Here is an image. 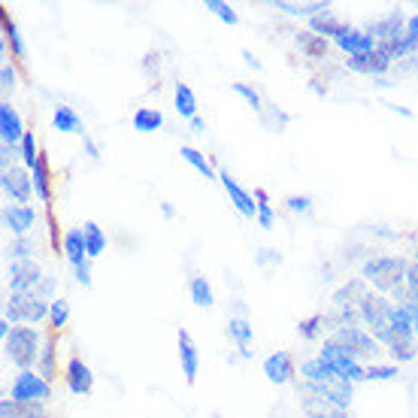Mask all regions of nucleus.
I'll return each instance as SVG.
<instances>
[{
  "instance_id": "1",
  "label": "nucleus",
  "mask_w": 418,
  "mask_h": 418,
  "mask_svg": "<svg viewBox=\"0 0 418 418\" xmlns=\"http://www.w3.org/2000/svg\"><path fill=\"white\" fill-rule=\"evenodd\" d=\"M406 270L409 261L406 258H391V255H376L361 264V279L373 285L376 295L391 297L397 288H406Z\"/></svg>"
},
{
  "instance_id": "2",
  "label": "nucleus",
  "mask_w": 418,
  "mask_h": 418,
  "mask_svg": "<svg viewBox=\"0 0 418 418\" xmlns=\"http://www.w3.org/2000/svg\"><path fill=\"white\" fill-rule=\"evenodd\" d=\"M43 352V336L31 324H13V334L4 340V355L18 373L37 370V361Z\"/></svg>"
},
{
  "instance_id": "3",
  "label": "nucleus",
  "mask_w": 418,
  "mask_h": 418,
  "mask_svg": "<svg viewBox=\"0 0 418 418\" xmlns=\"http://www.w3.org/2000/svg\"><path fill=\"white\" fill-rule=\"evenodd\" d=\"M4 319L13 321V324H31L37 327L40 321H49V303L40 300L37 295H9L4 303Z\"/></svg>"
},
{
  "instance_id": "4",
  "label": "nucleus",
  "mask_w": 418,
  "mask_h": 418,
  "mask_svg": "<svg viewBox=\"0 0 418 418\" xmlns=\"http://www.w3.org/2000/svg\"><path fill=\"white\" fill-rule=\"evenodd\" d=\"M297 394L300 397H319L324 400L327 406H334V409H346L352 406L355 400V385L346 379H336V382H303L297 385Z\"/></svg>"
},
{
  "instance_id": "5",
  "label": "nucleus",
  "mask_w": 418,
  "mask_h": 418,
  "mask_svg": "<svg viewBox=\"0 0 418 418\" xmlns=\"http://www.w3.org/2000/svg\"><path fill=\"white\" fill-rule=\"evenodd\" d=\"M319 358H324L327 364H331L336 370V376L346 379V382H352V385H361V382H367V367L361 364V361L355 355H348L343 346H336L331 336L321 343V352Z\"/></svg>"
},
{
  "instance_id": "6",
  "label": "nucleus",
  "mask_w": 418,
  "mask_h": 418,
  "mask_svg": "<svg viewBox=\"0 0 418 418\" xmlns=\"http://www.w3.org/2000/svg\"><path fill=\"white\" fill-rule=\"evenodd\" d=\"M331 340L336 346H343L348 355H355L358 361H376L382 355V346L376 343V336H373L367 327H340L336 334H331Z\"/></svg>"
},
{
  "instance_id": "7",
  "label": "nucleus",
  "mask_w": 418,
  "mask_h": 418,
  "mask_svg": "<svg viewBox=\"0 0 418 418\" xmlns=\"http://www.w3.org/2000/svg\"><path fill=\"white\" fill-rule=\"evenodd\" d=\"M52 397V385L49 379H43L37 370H25L16 373L13 385H9V400L16 403H46Z\"/></svg>"
},
{
  "instance_id": "8",
  "label": "nucleus",
  "mask_w": 418,
  "mask_h": 418,
  "mask_svg": "<svg viewBox=\"0 0 418 418\" xmlns=\"http://www.w3.org/2000/svg\"><path fill=\"white\" fill-rule=\"evenodd\" d=\"M391 307H394V303H391L385 295H376V291H370V295L358 303L361 324H364L370 334H376V331H382V327H388Z\"/></svg>"
},
{
  "instance_id": "9",
  "label": "nucleus",
  "mask_w": 418,
  "mask_h": 418,
  "mask_svg": "<svg viewBox=\"0 0 418 418\" xmlns=\"http://www.w3.org/2000/svg\"><path fill=\"white\" fill-rule=\"evenodd\" d=\"M336 49H340L343 55H348V58H355V55H370L376 52V40L367 33V28H355V25H346L340 28V33L331 40Z\"/></svg>"
},
{
  "instance_id": "10",
  "label": "nucleus",
  "mask_w": 418,
  "mask_h": 418,
  "mask_svg": "<svg viewBox=\"0 0 418 418\" xmlns=\"http://www.w3.org/2000/svg\"><path fill=\"white\" fill-rule=\"evenodd\" d=\"M43 279H46V273H43V267L37 261H13L9 264V295L33 291Z\"/></svg>"
},
{
  "instance_id": "11",
  "label": "nucleus",
  "mask_w": 418,
  "mask_h": 418,
  "mask_svg": "<svg viewBox=\"0 0 418 418\" xmlns=\"http://www.w3.org/2000/svg\"><path fill=\"white\" fill-rule=\"evenodd\" d=\"M0 188H4V194L18 203V207H28V200L33 197V176L25 167H16V170H9L0 176Z\"/></svg>"
},
{
  "instance_id": "12",
  "label": "nucleus",
  "mask_w": 418,
  "mask_h": 418,
  "mask_svg": "<svg viewBox=\"0 0 418 418\" xmlns=\"http://www.w3.org/2000/svg\"><path fill=\"white\" fill-rule=\"evenodd\" d=\"M406 18L400 9H394V13H388L385 18H379V21H370L367 25V33L373 40H376V46H382V43H394V40H400L406 37Z\"/></svg>"
},
{
  "instance_id": "13",
  "label": "nucleus",
  "mask_w": 418,
  "mask_h": 418,
  "mask_svg": "<svg viewBox=\"0 0 418 418\" xmlns=\"http://www.w3.org/2000/svg\"><path fill=\"white\" fill-rule=\"evenodd\" d=\"M219 182H221L224 191H228V197H231V203L236 207V212H240V216L258 219V203H255V194H252V191H246L228 170H219Z\"/></svg>"
},
{
  "instance_id": "14",
  "label": "nucleus",
  "mask_w": 418,
  "mask_h": 418,
  "mask_svg": "<svg viewBox=\"0 0 418 418\" xmlns=\"http://www.w3.org/2000/svg\"><path fill=\"white\" fill-rule=\"evenodd\" d=\"M67 388H70V394H76V397H88V394L94 391V373L92 367L85 364L82 358H70L67 361Z\"/></svg>"
},
{
  "instance_id": "15",
  "label": "nucleus",
  "mask_w": 418,
  "mask_h": 418,
  "mask_svg": "<svg viewBox=\"0 0 418 418\" xmlns=\"http://www.w3.org/2000/svg\"><path fill=\"white\" fill-rule=\"evenodd\" d=\"M346 70L361 73V76L385 79V73H391V58L376 49V52H370V55H355V58H348L346 61Z\"/></svg>"
},
{
  "instance_id": "16",
  "label": "nucleus",
  "mask_w": 418,
  "mask_h": 418,
  "mask_svg": "<svg viewBox=\"0 0 418 418\" xmlns=\"http://www.w3.org/2000/svg\"><path fill=\"white\" fill-rule=\"evenodd\" d=\"M0 216H4V228H6L9 233L25 236V233L33 228V224H37L40 212L33 209V207H18V203H6Z\"/></svg>"
},
{
  "instance_id": "17",
  "label": "nucleus",
  "mask_w": 418,
  "mask_h": 418,
  "mask_svg": "<svg viewBox=\"0 0 418 418\" xmlns=\"http://www.w3.org/2000/svg\"><path fill=\"white\" fill-rule=\"evenodd\" d=\"M264 379L270 382V385H288L291 379H295V358H291V352H273L267 361H264Z\"/></svg>"
},
{
  "instance_id": "18",
  "label": "nucleus",
  "mask_w": 418,
  "mask_h": 418,
  "mask_svg": "<svg viewBox=\"0 0 418 418\" xmlns=\"http://www.w3.org/2000/svg\"><path fill=\"white\" fill-rule=\"evenodd\" d=\"M179 367H182V376L188 385H194L197 382V370H200V352L194 340H191V334L185 327H179Z\"/></svg>"
},
{
  "instance_id": "19",
  "label": "nucleus",
  "mask_w": 418,
  "mask_h": 418,
  "mask_svg": "<svg viewBox=\"0 0 418 418\" xmlns=\"http://www.w3.org/2000/svg\"><path fill=\"white\" fill-rule=\"evenodd\" d=\"M25 128H21V116L16 112V106L9 104V100H4L0 104V143L4 145H21V140H25Z\"/></svg>"
},
{
  "instance_id": "20",
  "label": "nucleus",
  "mask_w": 418,
  "mask_h": 418,
  "mask_svg": "<svg viewBox=\"0 0 418 418\" xmlns=\"http://www.w3.org/2000/svg\"><path fill=\"white\" fill-rule=\"evenodd\" d=\"M61 252H64L67 261H70V267H79V264L92 261V258H88V246H85V233H82V228H70V231L64 233Z\"/></svg>"
},
{
  "instance_id": "21",
  "label": "nucleus",
  "mask_w": 418,
  "mask_h": 418,
  "mask_svg": "<svg viewBox=\"0 0 418 418\" xmlns=\"http://www.w3.org/2000/svg\"><path fill=\"white\" fill-rule=\"evenodd\" d=\"M367 295H370V288H367L364 279H348V282H343V285L334 291L331 300H334L336 309H343V307H358V303L364 300Z\"/></svg>"
},
{
  "instance_id": "22",
  "label": "nucleus",
  "mask_w": 418,
  "mask_h": 418,
  "mask_svg": "<svg viewBox=\"0 0 418 418\" xmlns=\"http://www.w3.org/2000/svg\"><path fill=\"white\" fill-rule=\"evenodd\" d=\"M295 46H297L300 55L319 61V58L327 55V49H331V40H324V37H319V33H312V31H297L295 33Z\"/></svg>"
},
{
  "instance_id": "23",
  "label": "nucleus",
  "mask_w": 418,
  "mask_h": 418,
  "mask_svg": "<svg viewBox=\"0 0 418 418\" xmlns=\"http://www.w3.org/2000/svg\"><path fill=\"white\" fill-rule=\"evenodd\" d=\"M52 128L58 133H76V137H85V121L73 106H55Z\"/></svg>"
},
{
  "instance_id": "24",
  "label": "nucleus",
  "mask_w": 418,
  "mask_h": 418,
  "mask_svg": "<svg viewBox=\"0 0 418 418\" xmlns=\"http://www.w3.org/2000/svg\"><path fill=\"white\" fill-rule=\"evenodd\" d=\"M0 418H49L46 403H16L4 397L0 400Z\"/></svg>"
},
{
  "instance_id": "25",
  "label": "nucleus",
  "mask_w": 418,
  "mask_h": 418,
  "mask_svg": "<svg viewBox=\"0 0 418 418\" xmlns=\"http://www.w3.org/2000/svg\"><path fill=\"white\" fill-rule=\"evenodd\" d=\"M300 376L303 382H336V370L327 364L324 358H309V361H300Z\"/></svg>"
},
{
  "instance_id": "26",
  "label": "nucleus",
  "mask_w": 418,
  "mask_h": 418,
  "mask_svg": "<svg viewBox=\"0 0 418 418\" xmlns=\"http://www.w3.org/2000/svg\"><path fill=\"white\" fill-rule=\"evenodd\" d=\"M188 297H191V303H194L197 309H212V307H216V291H212L207 276H191Z\"/></svg>"
},
{
  "instance_id": "27",
  "label": "nucleus",
  "mask_w": 418,
  "mask_h": 418,
  "mask_svg": "<svg viewBox=\"0 0 418 418\" xmlns=\"http://www.w3.org/2000/svg\"><path fill=\"white\" fill-rule=\"evenodd\" d=\"M173 106L179 112V119H197V97L194 92H191V85L188 82H176L173 88Z\"/></svg>"
},
{
  "instance_id": "28",
  "label": "nucleus",
  "mask_w": 418,
  "mask_h": 418,
  "mask_svg": "<svg viewBox=\"0 0 418 418\" xmlns=\"http://www.w3.org/2000/svg\"><path fill=\"white\" fill-rule=\"evenodd\" d=\"M228 336L231 343L236 346V352H246V348H252V321L243 319V315H233V319L228 321Z\"/></svg>"
},
{
  "instance_id": "29",
  "label": "nucleus",
  "mask_w": 418,
  "mask_h": 418,
  "mask_svg": "<svg viewBox=\"0 0 418 418\" xmlns=\"http://www.w3.org/2000/svg\"><path fill=\"white\" fill-rule=\"evenodd\" d=\"M131 128L137 131V133H155V131H161L164 128V112H158V109H137L133 112V119H131Z\"/></svg>"
},
{
  "instance_id": "30",
  "label": "nucleus",
  "mask_w": 418,
  "mask_h": 418,
  "mask_svg": "<svg viewBox=\"0 0 418 418\" xmlns=\"http://www.w3.org/2000/svg\"><path fill=\"white\" fill-rule=\"evenodd\" d=\"M343 25H346V21L334 18L331 13H319V16H312V18L307 21V31L319 33V37H324V40H334L336 33H340V28H343Z\"/></svg>"
},
{
  "instance_id": "31",
  "label": "nucleus",
  "mask_w": 418,
  "mask_h": 418,
  "mask_svg": "<svg viewBox=\"0 0 418 418\" xmlns=\"http://www.w3.org/2000/svg\"><path fill=\"white\" fill-rule=\"evenodd\" d=\"M33 252H37V240L33 236H16L13 243L6 246V258H9V264L13 261H33Z\"/></svg>"
},
{
  "instance_id": "32",
  "label": "nucleus",
  "mask_w": 418,
  "mask_h": 418,
  "mask_svg": "<svg viewBox=\"0 0 418 418\" xmlns=\"http://www.w3.org/2000/svg\"><path fill=\"white\" fill-rule=\"evenodd\" d=\"M82 233H85L88 258H100V255L106 252V233L100 231V224H94V221H85V224H82Z\"/></svg>"
},
{
  "instance_id": "33",
  "label": "nucleus",
  "mask_w": 418,
  "mask_h": 418,
  "mask_svg": "<svg viewBox=\"0 0 418 418\" xmlns=\"http://www.w3.org/2000/svg\"><path fill=\"white\" fill-rule=\"evenodd\" d=\"M179 158H182V161H188V164L194 167V170H197L203 179H216V176H219V173L209 167L207 155H203V152H197L194 145H182V149H179Z\"/></svg>"
},
{
  "instance_id": "34",
  "label": "nucleus",
  "mask_w": 418,
  "mask_h": 418,
  "mask_svg": "<svg viewBox=\"0 0 418 418\" xmlns=\"http://www.w3.org/2000/svg\"><path fill=\"white\" fill-rule=\"evenodd\" d=\"M252 194H255V203H258V224H261L264 231H273L276 212H273V207H270V194H267L264 188H255Z\"/></svg>"
},
{
  "instance_id": "35",
  "label": "nucleus",
  "mask_w": 418,
  "mask_h": 418,
  "mask_svg": "<svg viewBox=\"0 0 418 418\" xmlns=\"http://www.w3.org/2000/svg\"><path fill=\"white\" fill-rule=\"evenodd\" d=\"M31 176H33V194H37L43 203H49L52 191H49V170H46V158H43V155H40L37 167L31 170Z\"/></svg>"
},
{
  "instance_id": "36",
  "label": "nucleus",
  "mask_w": 418,
  "mask_h": 418,
  "mask_svg": "<svg viewBox=\"0 0 418 418\" xmlns=\"http://www.w3.org/2000/svg\"><path fill=\"white\" fill-rule=\"evenodd\" d=\"M67 321H70V300H67V297L52 300V303H49V324H52V331H55V334L64 331Z\"/></svg>"
},
{
  "instance_id": "37",
  "label": "nucleus",
  "mask_w": 418,
  "mask_h": 418,
  "mask_svg": "<svg viewBox=\"0 0 418 418\" xmlns=\"http://www.w3.org/2000/svg\"><path fill=\"white\" fill-rule=\"evenodd\" d=\"M0 18H4V37H6V43H9V49H13V55L16 58H25V40H21V33H18V28H16V21L9 18L4 9H0Z\"/></svg>"
},
{
  "instance_id": "38",
  "label": "nucleus",
  "mask_w": 418,
  "mask_h": 418,
  "mask_svg": "<svg viewBox=\"0 0 418 418\" xmlns=\"http://www.w3.org/2000/svg\"><path fill=\"white\" fill-rule=\"evenodd\" d=\"M37 373L43 379H52L55 376V336L43 340V352H40V361H37Z\"/></svg>"
},
{
  "instance_id": "39",
  "label": "nucleus",
  "mask_w": 418,
  "mask_h": 418,
  "mask_svg": "<svg viewBox=\"0 0 418 418\" xmlns=\"http://www.w3.org/2000/svg\"><path fill=\"white\" fill-rule=\"evenodd\" d=\"M321 327H324V312H315V315H309V319H303L297 324V334L303 336V340H319Z\"/></svg>"
},
{
  "instance_id": "40",
  "label": "nucleus",
  "mask_w": 418,
  "mask_h": 418,
  "mask_svg": "<svg viewBox=\"0 0 418 418\" xmlns=\"http://www.w3.org/2000/svg\"><path fill=\"white\" fill-rule=\"evenodd\" d=\"M231 92H233V94H240V97L246 100V104H248V106H252V109L258 112V116H261V112H264V106H267V104H264V100H261V94H258L252 85H246V82H233V85H231Z\"/></svg>"
},
{
  "instance_id": "41",
  "label": "nucleus",
  "mask_w": 418,
  "mask_h": 418,
  "mask_svg": "<svg viewBox=\"0 0 418 418\" xmlns=\"http://www.w3.org/2000/svg\"><path fill=\"white\" fill-rule=\"evenodd\" d=\"M418 73V55H409V58H403V61H394L391 64V82H403V79H412Z\"/></svg>"
},
{
  "instance_id": "42",
  "label": "nucleus",
  "mask_w": 418,
  "mask_h": 418,
  "mask_svg": "<svg viewBox=\"0 0 418 418\" xmlns=\"http://www.w3.org/2000/svg\"><path fill=\"white\" fill-rule=\"evenodd\" d=\"M21 164H25V170H33L40 161V152H37V143H33V131L25 133V140H21Z\"/></svg>"
},
{
  "instance_id": "43",
  "label": "nucleus",
  "mask_w": 418,
  "mask_h": 418,
  "mask_svg": "<svg viewBox=\"0 0 418 418\" xmlns=\"http://www.w3.org/2000/svg\"><path fill=\"white\" fill-rule=\"evenodd\" d=\"M397 364H370L367 367V382H391L397 379Z\"/></svg>"
},
{
  "instance_id": "44",
  "label": "nucleus",
  "mask_w": 418,
  "mask_h": 418,
  "mask_svg": "<svg viewBox=\"0 0 418 418\" xmlns=\"http://www.w3.org/2000/svg\"><path fill=\"white\" fill-rule=\"evenodd\" d=\"M261 116L267 119V128H270V131H285V124L291 121V119H288L285 112H282V109H279L276 104H267Z\"/></svg>"
},
{
  "instance_id": "45",
  "label": "nucleus",
  "mask_w": 418,
  "mask_h": 418,
  "mask_svg": "<svg viewBox=\"0 0 418 418\" xmlns=\"http://www.w3.org/2000/svg\"><path fill=\"white\" fill-rule=\"evenodd\" d=\"M388 352H391V361H397V364L415 361V355H418V340H412V343H394Z\"/></svg>"
},
{
  "instance_id": "46",
  "label": "nucleus",
  "mask_w": 418,
  "mask_h": 418,
  "mask_svg": "<svg viewBox=\"0 0 418 418\" xmlns=\"http://www.w3.org/2000/svg\"><path fill=\"white\" fill-rule=\"evenodd\" d=\"M207 9L209 13H216L224 25H240V18H236V9L228 6V4H221V0H207Z\"/></svg>"
},
{
  "instance_id": "47",
  "label": "nucleus",
  "mask_w": 418,
  "mask_h": 418,
  "mask_svg": "<svg viewBox=\"0 0 418 418\" xmlns=\"http://www.w3.org/2000/svg\"><path fill=\"white\" fill-rule=\"evenodd\" d=\"M31 295H37L40 300H46V303H52V300H58V279H55V276H49V273H46V279H43V282H40V285H37V288H33V291H31Z\"/></svg>"
},
{
  "instance_id": "48",
  "label": "nucleus",
  "mask_w": 418,
  "mask_h": 418,
  "mask_svg": "<svg viewBox=\"0 0 418 418\" xmlns=\"http://www.w3.org/2000/svg\"><path fill=\"white\" fill-rule=\"evenodd\" d=\"M18 161H21V149H18V145H4V143H0V167H4V173L16 170Z\"/></svg>"
},
{
  "instance_id": "49",
  "label": "nucleus",
  "mask_w": 418,
  "mask_h": 418,
  "mask_svg": "<svg viewBox=\"0 0 418 418\" xmlns=\"http://www.w3.org/2000/svg\"><path fill=\"white\" fill-rule=\"evenodd\" d=\"M16 85H18V70H16V64L6 61L0 67V88H4V94H13Z\"/></svg>"
},
{
  "instance_id": "50",
  "label": "nucleus",
  "mask_w": 418,
  "mask_h": 418,
  "mask_svg": "<svg viewBox=\"0 0 418 418\" xmlns=\"http://www.w3.org/2000/svg\"><path fill=\"white\" fill-rule=\"evenodd\" d=\"M285 207L295 212V216H309V212H312V200L303 197V194H291V197H285Z\"/></svg>"
},
{
  "instance_id": "51",
  "label": "nucleus",
  "mask_w": 418,
  "mask_h": 418,
  "mask_svg": "<svg viewBox=\"0 0 418 418\" xmlns=\"http://www.w3.org/2000/svg\"><path fill=\"white\" fill-rule=\"evenodd\" d=\"M73 279H76L82 288H92V285H94V279H92V261L73 267Z\"/></svg>"
},
{
  "instance_id": "52",
  "label": "nucleus",
  "mask_w": 418,
  "mask_h": 418,
  "mask_svg": "<svg viewBox=\"0 0 418 418\" xmlns=\"http://www.w3.org/2000/svg\"><path fill=\"white\" fill-rule=\"evenodd\" d=\"M255 261L261 264V267H270V264H282V252H276V248H258V255H255Z\"/></svg>"
},
{
  "instance_id": "53",
  "label": "nucleus",
  "mask_w": 418,
  "mask_h": 418,
  "mask_svg": "<svg viewBox=\"0 0 418 418\" xmlns=\"http://www.w3.org/2000/svg\"><path fill=\"white\" fill-rule=\"evenodd\" d=\"M406 288H409V297H418V261H409V270H406Z\"/></svg>"
},
{
  "instance_id": "54",
  "label": "nucleus",
  "mask_w": 418,
  "mask_h": 418,
  "mask_svg": "<svg viewBox=\"0 0 418 418\" xmlns=\"http://www.w3.org/2000/svg\"><path fill=\"white\" fill-rule=\"evenodd\" d=\"M303 418H348L346 409H324V412H303Z\"/></svg>"
},
{
  "instance_id": "55",
  "label": "nucleus",
  "mask_w": 418,
  "mask_h": 418,
  "mask_svg": "<svg viewBox=\"0 0 418 418\" xmlns=\"http://www.w3.org/2000/svg\"><path fill=\"white\" fill-rule=\"evenodd\" d=\"M403 307H406V312H409V321H412L415 336H418V300H406Z\"/></svg>"
},
{
  "instance_id": "56",
  "label": "nucleus",
  "mask_w": 418,
  "mask_h": 418,
  "mask_svg": "<svg viewBox=\"0 0 418 418\" xmlns=\"http://www.w3.org/2000/svg\"><path fill=\"white\" fill-rule=\"evenodd\" d=\"M82 145H85V155L92 158V161H100V152H97V145L88 140V137H82Z\"/></svg>"
},
{
  "instance_id": "57",
  "label": "nucleus",
  "mask_w": 418,
  "mask_h": 418,
  "mask_svg": "<svg viewBox=\"0 0 418 418\" xmlns=\"http://www.w3.org/2000/svg\"><path fill=\"white\" fill-rule=\"evenodd\" d=\"M243 61H246L248 67H252V70H264V64H261V61H258V58H255V55H252V52H248V49H243Z\"/></svg>"
},
{
  "instance_id": "58",
  "label": "nucleus",
  "mask_w": 418,
  "mask_h": 418,
  "mask_svg": "<svg viewBox=\"0 0 418 418\" xmlns=\"http://www.w3.org/2000/svg\"><path fill=\"white\" fill-rule=\"evenodd\" d=\"M158 73V55H145V76Z\"/></svg>"
},
{
  "instance_id": "59",
  "label": "nucleus",
  "mask_w": 418,
  "mask_h": 418,
  "mask_svg": "<svg viewBox=\"0 0 418 418\" xmlns=\"http://www.w3.org/2000/svg\"><path fill=\"white\" fill-rule=\"evenodd\" d=\"M385 106H388L391 112H397V116H403V119H412V109H406V106H397V104H388V100H385Z\"/></svg>"
},
{
  "instance_id": "60",
  "label": "nucleus",
  "mask_w": 418,
  "mask_h": 418,
  "mask_svg": "<svg viewBox=\"0 0 418 418\" xmlns=\"http://www.w3.org/2000/svg\"><path fill=\"white\" fill-rule=\"evenodd\" d=\"M161 212H164V219H173V216H176L173 203H161Z\"/></svg>"
},
{
  "instance_id": "61",
  "label": "nucleus",
  "mask_w": 418,
  "mask_h": 418,
  "mask_svg": "<svg viewBox=\"0 0 418 418\" xmlns=\"http://www.w3.org/2000/svg\"><path fill=\"white\" fill-rule=\"evenodd\" d=\"M191 131H207V124H203V119H191Z\"/></svg>"
},
{
  "instance_id": "62",
  "label": "nucleus",
  "mask_w": 418,
  "mask_h": 418,
  "mask_svg": "<svg viewBox=\"0 0 418 418\" xmlns=\"http://www.w3.org/2000/svg\"><path fill=\"white\" fill-rule=\"evenodd\" d=\"M309 88H312V92H319V94H324V85H321V82H315V79L309 82Z\"/></svg>"
},
{
  "instance_id": "63",
  "label": "nucleus",
  "mask_w": 418,
  "mask_h": 418,
  "mask_svg": "<svg viewBox=\"0 0 418 418\" xmlns=\"http://www.w3.org/2000/svg\"><path fill=\"white\" fill-rule=\"evenodd\" d=\"M415 261H418V246H415Z\"/></svg>"
}]
</instances>
